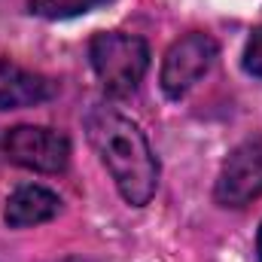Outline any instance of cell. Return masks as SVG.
Here are the masks:
<instances>
[{"mask_svg": "<svg viewBox=\"0 0 262 262\" xmlns=\"http://www.w3.org/2000/svg\"><path fill=\"white\" fill-rule=\"evenodd\" d=\"M85 134L98 159L110 171L119 195L131 207L149 204L159 186V159L140 125L122 116L119 110L98 104L85 116Z\"/></svg>", "mask_w": 262, "mask_h": 262, "instance_id": "obj_1", "label": "cell"}, {"mask_svg": "<svg viewBox=\"0 0 262 262\" xmlns=\"http://www.w3.org/2000/svg\"><path fill=\"white\" fill-rule=\"evenodd\" d=\"M89 58L107 95L128 98L131 92H137V85L146 76L149 46L143 37L122 34V31H104L92 37Z\"/></svg>", "mask_w": 262, "mask_h": 262, "instance_id": "obj_2", "label": "cell"}, {"mask_svg": "<svg viewBox=\"0 0 262 262\" xmlns=\"http://www.w3.org/2000/svg\"><path fill=\"white\" fill-rule=\"evenodd\" d=\"M3 152L12 165L40 171V174H61L70 165V140L67 134L46 125H15L3 137Z\"/></svg>", "mask_w": 262, "mask_h": 262, "instance_id": "obj_3", "label": "cell"}, {"mask_svg": "<svg viewBox=\"0 0 262 262\" xmlns=\"http://www.w3.org/2000/svg\"><path fill=\"white\" fill-rule=\"evenodd\" d=\"M220 55V46L210 34H186L180 37L168 52H165V61H162V89L168 98H183L198 79L213 67Z\"/></svg>", "mask_w": 262, "mask_h": 262, "instance_id": "obj_4", "label": "cell"}, {"mask_svg": "<svg viewBox=\"0 0 262 262\" xmlns=\"http://www.w3.org/2000/svg\"><path fill=\"white\" fill-rule=\"evenodd\" d=\"M213 195L226 207H244L262 195V137H250L229 152Z\"/></svg>", "mask_w": 262, "mask_h": 262, "instance_id": "obj_5", "label": "cell"}, {"mask_svg": "<svg viewBox=\"0 0 262 262\" xmlns=\"http://www.w3.org/2000/svg\"><path fill=\"white\" fill-rule=\"evenodd\" d=\"M58 95V82L25 70L9 58H0V110H21V107H37L43 101H52Z\"/></svg>", "mask_w": 262, "mask_h": 262, "instance_id": "obj_6", "label": "cell"}, {"mask_svg": "<svg viewBox=\"0 0 262 262\" xmlns=\"http://www.w3.org/2000/svg\"><path fill=\"white\" fill-rule=\"evenodd\" d=\"M58 210H61V198L52 189L37 186V183H25L6 198L3 220H6L9 229H31V226L55 220Z\"/></svg>", "mask_w": 262, "mask_h": 262, "instance_id": "obj_7", "label": "cell"}, {"mask_svg": "<svg viewBox=\"0 0 262 262\" xmlns=\"http://www.w3.org/2000/svg\"><path fill=\"white\" fill-rule=\"evenodd\" d=\"M107 3H113V0H31L28 9L40 18H73V15L95 12Z\"/></svg>", "mask_w": 262, "mask_h": 262, "instance_id": "obj_8", "label": "cell"}, {"mask_svg": "<svg viewBox=\"0 0 262 262\" xmlns=\"http://www.w3.org/2000/svg\"><path fill=\"white\" fill-rule=\"evenodd\" d=\"M244 70L253 73V76H262V25L253 28L250 40H247V49H244Z\"/></svg>", "mask_w": 262, "mask_h": 262, "instance_id": "obj_9", "label": "cell"}, {"mask_svg": "<svg viewBox=\"0 0 262 262\" xmlns=\"http://www.w3.org/2000/svg\"><path fill=\"white\" fill-rule=\"evenodd\" d=\"M256 256L262 262V226H259V235H256Z\"/></svg>", "mask_w": 262, "mask_h": 262, "instance_id": "obj_10", "label": "cell"}]
</instances>
